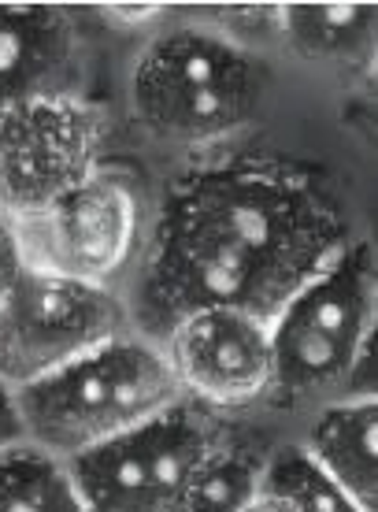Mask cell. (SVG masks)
Returning <instances> with one entry per match:
<instances>
[{
  "instance_id": "1",
  "label": "cell",
  "mask_w": 378,
  "mask_h": 512,
  "mask_svg": "<svg viewBox=\"0 0 378 512\" xmlns=\"http://www.w3.org/2000/svg\"><path fill=\"white\" fill-rule=\"evenodd\" d=\"M353 238L345 201L312 167L249 153L186 160L123 286L130 331L160 342L204 308L271 323Z\"/></svg>"
},
{
  "instance_id": "2",
  "label": "cell",
  "mask_w": 378,
  "mask_h": 512,
  "mask_svg": "<svg viewBox=\"0 0 378 512\" xmlns=\"http://www.w3.org/2000/svg\"><path fill=\"white\" fill-rule=\"evenodd\" d=\"M167 19L141 41L126 71V116L149 141L189 160L227 153L264 116L271 71L264 52L193 19Z\"/></svg>"
},
{
  "instance_id": "3",
  "label": "cell",
  "mask_w": 378,
  "mask_h": 512,
  "mask_svg": "<svg viewBox=\"0 0 378 512\" xmlns=\"http://www.w3.org/2000/svg\"><path fill=\"white\" fill-rule=\"evenodd\" d=\"M267 331V405L312 412L338 397H375V249L364 234L278 308Z\"/></svg>"
},
{
  "instance_id": "4",
  "label": "cell",
  "mask_w": 378,
  "mask_h": 512,
  "mask_svg": "<svg viewBox=\"0 0 378 512\" xmlns=\"http://www.w3.org/2000/svg\"><path fill=\"white\" fill-rule=\"evenodd\" d=\"M178 401L164 349L134 331L15 390L26 442L60 461L134 431Z\"/></svg>"
},
{
  "instance_id": "5",
  "label": "cell",
  "mask_w": 378,
  "mask_h": 512,
  "mask_svg": "<svg viewBox=\"0 0 378 512\" xmlns=\"http://www.w3.org/2000/svg\"><path fill=\"white\" fill-rule=\"evenodd\" d=\"M227 438L219 416L178 401L63 464L89 512H171Z\"/></svg>"
},
{
  "instance_id": "6",
  "label": "cell",
  "mask_w": 378,
  "mask_h": 512,
  "mask_svg": "<svg viewBox=\"0 0 378 512\" xmlns=\"http://www.w3.org/2000/svg\"><path fill=\"white\" fill-rule=\"evenodd\" d=\"M149 216L152 205L138 182L104 164L63 201L19 219L26 264L30 271L123 294L149 234Z\"/></svg>"
},
{
  "instance_id": "7",
  "label": "cell",
  "mask_w": 378,
  "mask_h": 512,
  "mask_svg": "<svg viewBox=\"0 0 378 512\" xmlns=\"http://www.w3.org/2000/svg\"><path fill=\"white\" fill-rule=\"evenodd\" d=\"M130 331L119 290L26 271L0 305V383L23 390Z\"/></svg>"
},
{
  "instance_id": "8",
  "label": "cell",
  "mask_w": 378,
  "mask_h": 512,
  "mask_svg": "<svg viewBox=\"0 0 378 512\" xmlns=\"http://www.w3.org/2000/svg\"><path fill=\"white\" fill-rule=\"evenodd\" d=\"M112 127L89 97L26 104L0 119V208L30 219L108 164Z\"/></svg>"
},
{
  "instance_id": "9",
  "label": "cell",
  "mask_w": 378,
  "mask_h": 512,
  "mask_svg": "<svg viewBox=\"0 0 378 512\" xmlns=\"http://www.w3.org/2000/svg\"><path fill=\"white\" fill-rule=\"evenodd\" d=\"M156 346L164 349L182 401L212 412L219 420L271 401L275 390L271 331L249 312L238 308L193 312L175 323Z\"/></svg>"
},
{
  "instance_id": "10",
  "label": "cell",
  "mask_w": 378,
  "mask_h": 512,
  "mask_svg": "<svg viewBox=\"0 0 378 512\" xmlns=\"http://www.w3.org/2000/svg\"><path fill=\"white\" fill-rule=\"evenodd\" d=\"M82 8L0 4V119L38 101L89 97Z\"/></svg>"
},
{
  "instance_id": "11",
  "label": "cell",
  "mask_w": 378,
  "mask_h": 512,
  "mask_svg": "<svg viewBox=\"0 0 378 512\" xmlns=\"http://www.w3.org/2000/svg\"><path fill=\"white\" fill-rule=\"evenodd\" d=\"M293 446L356 509H378V405L375 397H338L308 412Z\"/></svg>"
},
{
  "instance_id": "12",
  "label": "cell",
  "mask_w": 378,
  "mask_h": 512,
  "mask_svg": "<svg viewBox=\"0 0 378 512\" xmlns=\"http://www.w3.org/2000/svg\"><path fill=\"white\" fill-rule=\"evenodd\" d=\"M375 4H278L275 49L323 75H356L375 60Z\"/></svg>"
},
{
  "instance_id": "13",
  "label": "cell",
  "mask_w": 378,
  "mask_h": 512,
  "mask_svg": "<svg viewBox=\"0 0 378 512\" xmlns=\"http://www.w3.org/2000/svg\"><path fill=\"white\" fill-rule=\"evenodd\" d=\"M238 512H364L304 461L297 446H282L260 461Z\"/></svg>"
},
{
  "instance_id": "14",
  "label": "cell",
  "mask_w": 378,
  "mask_h": 512,
  "mask_svg": "<svg viewBox=\"0 0 378 512\" xmlns=\"http://www.w3.org/2000/svg\"><path fill=\"white\" fill-rule=\"evenodd\" d=\"M0 512H89L60 457L23 446L0 457Z\"/></svg>"
},
{
  "instance_id": "15",
  "label": "cell",
  "mask_w": 378,
  "mask_h": 512,
  "mask_svg": "<svg viewBox=\"0 0 378 512\" xmlns=\"http://www.w3.org/2000/svg\"><path fill=\"white\" fill-rule=\"evenodd\" d=\"M260 461H264L260 453L227 438L171 512H238L245 490L252 487V479L260 472Z\"/></svg>"
},
{
  "instance_id": "16",
  "label": "cell",
  "mask_w": 378,
  "mask_h": 512,
  "mask_svg": "<svg viewBox=\"0 0 378 512\" xmlns=\"http://www.w3.org/2000/svg\"><path fill=\"white\" fill-rule=\"evenodd\" d=\"M26 253H23V234H19V219L0 208V305L15 294V286L26 279Z\"/></svg>"
},
{
  "instance_id": "17",
  "label": "cell",
  "mask_w": 378,
  "mask_h": 512,
  "mask_svg": "<svg viewBox=\"0 0 378 512\" xmlns=\"http://www.w3.org/2000/svg\"><path fill=\"white\" fill-rule=\"evenodd\" d=\"M89 15H101L104 23H112V30L149 38L152 30H160L175 15V8L171 4H97V8H89Z\"/></svg>"
},
{
  "instance_id": "18",
  "label": "cell",
  "mask_w": 378,
  "mask_h": 512,
  "mask_svg": "<svg viewBox=\"0 0 378 512\" xmlns=\"http://www.w3.org/2000/svg\"><path fill=\"white\" fill-rule=\"evenodd\" d=\"M23 442H26V435H23L19 409H15V390L0 383V457H4L8 449L23 446Z\"/></svg>"
}]
</instances>
